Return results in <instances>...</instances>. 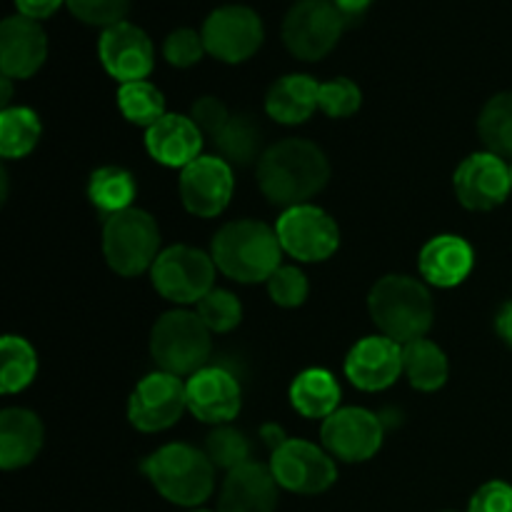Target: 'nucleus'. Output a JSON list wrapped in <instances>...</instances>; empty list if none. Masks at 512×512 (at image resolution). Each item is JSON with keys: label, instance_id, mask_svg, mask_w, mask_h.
Here are the masks:
<instances>
[{"label": "nucleus", "instance_id": "obj_1", "mask_svg": "<svg viewBox=\"0 0 512 512\" xmlns=\"http://www.w3.org/2000/svg\"><path fill=\"white\" fill-rule=\"evenodd\" d=\"M330 165L310 140L288 138L270 145L258 160V185L265 198L285 210L305 205L328 185Z\"/></svg>", "mask_w": 512, "mask_h": 512}, {"label": "nucleus", "instance_id": "obj_2", "mask_svg": "<svg viewBox=\"0 0 512 512\" xmlns=\"http://www.w3.org/2000/svg\"><path fill=\"white\" fill-rule=\"evenodd\" d=\"M368 308L380 333L403 345L425 338L435 315L430 290L410 275L380 278L370 290Z\"/></svg>", "mask_w": 512, "mask_h": 512}, {"label": "nucleus", "instance_id": "obj_3", "mask_svg": "<svg viewBox=\"0 0 512 512\" xmlns=\"http://www.w3.org/2000/svg\"><path fill=\"white\" fill-rule=\"evenodd\" d=\"M278 233L260 220H233L213 238L215 268L238 283H268L280 268Z\"/></svg>", "mask_w": 512, "mask_h": 512}, {"label": "nucleus", "instance_id": "obj_4", "mask_svg": "<svg viewBox=\"0 0 512 512\" xmlns=\"http://www.w3.org/2000/svg\"><path fill=\"white\" fill-rule=\"evenodd\" d=\"M140 468L165 500L183 508L203 505L213 495L215 465L193 445H163L153 455H148Z\"/></svg>", "mask_w": 512, "mask_h": 512}, {"label": "nucleus", "instance_id": "obj_5", "mask_svg": "<svg viewBox=\"0 0 512 512\" xmlns=\"http://www.w3.org/2000/svg\"><path fill=\"white\" fill-rule=\"evenodd\" d=\"M210 340L208 325L200 320L198 313L190 310H170L150 333V353L160 365V370L170 375H195L205 368L210 358Z\"/></svg>", "mask_w": 512, "mask_h": 512}, {"label": "nucleus", "instance_id": "obj_6", "mask_svg": "<svg viewBox=\"0 0 512 512\" xmlns=\"http://www.w3.org/2000/svg\"><path fill=\"white\" fill-rule=\"evenodd\" d=\"M160 250V230L148 210L128 208L105 218L103 255L123 278H135L153 268Z\"/></svg>", "mask_w": 512, "mask_h": 512}, {"label": "nucleus", "instance_id": "obj_7", "mask_svg": "<svg viewBox=\"0 0 512 512\" xmlns=\"http://www.w3.org/2000/svg\"><path fill=\"white\" fill-rule=\"evenodd\" d=\"M345 28V15L333 0H300L283 20L285 48L305 63L325 58L338 45Z\"/></svg>", "mask_w": 512, "mask_h": 512}, {"label": "nucleus", "instance_id": "obj_8", "mask_svg": "<svg viewBox=\"0 0 512 512\" xmlns=\"http://www.w3.org/2000/svg\"><path fill=\"white\" fill-rule=\"evenodd\" d=\"M150 280L170 303H200L213 290L215 260L190 245H173L158 255Z\"/></svg>", "mask_w": 512, "mask_h": 512}, {"label": "nucleus", "instance_id": "obj_9", "mask_svg": "<svg viewBox=\"0 0 512 512\" xmlns=\"http://www.w3.org/2000/svg\"><path fill=\"white\" fill-rule=\"evenodd\" d=\"M270 470L280 488L300 495L325 493L338 478L333 458L318 445L300 438H285L270 458Z\"/></svg>", "mask_w": 512, "mask_h": 512}, {"label": "nucleus", "instance_id": "obj_10", "mask_svg": "<svg viewBox=\"0 0 512 512\" xmlns=\"http://www.w3.org/2000/svg\"><path fill=\"white\" fill-rule=\"evenodd\" d=\"M275 233L285 253L303 263L328 260L340 245L338 223L323 208L308 203L285 210L278 218Z\"/></svg>", "mask_w": 512, "mask_h": 512}, {"label": "nucleus", "instance_id": "obj_11", "mask_svg": "<svg viewBox=\"0 0 512 512\" xmlns=\"http://www.w3.org/2000/svg\"><path fill=\"white\" fill-rule=\"evenodd\" d=\"M203 43L223 63H243L263 45V20L248 5H223L203 23Z\"/></svg>", "mask_w": 512, "mask_h": 512}, {"label": "nucleus", "instance_id": "obj_12", "mask_svg": "<svg viewBox=\"0 0 512 512\" xmlns=\"http://www.w3.org/2000/svg\"><path fill=\"white\" fill-rule=\"evenodd\" d=\"M188 408V393L185 383L178 375H170L165 370L150 373L135 385L128 403V418L133 428L140 433H160L168 430L183 418Z\"/></svg>", "mask_w": 512, "mask_h": 512}, {"label": "nucleus", "instance_id": "obj_13", "mask_svg": "<svg viewBox=\"0 0 512 512\" xmlns=\"http://www.w3.org/2000/svg\"><path fill=\"white\" fill-rule=\"evenodd\" d=\"M325 450L343 463H365L383 445V423L365 408H340L320 428Z\"/></svg>", "mask_w": 512, "mask_h": 512}, {"label": "nucleus", "instance_id": "obj_14", "mask_svg": "<svg viewBox=\"0 0 512 512\" xmlns=\"http://www.w3.org/2000/svg\"><path fill=\"white\" fill-rule=\"evenodd\" d=\"M233 165L220 155H200L180 175V200L185 210L198 218H215L233 198Z\"/></svg>", "mask_w": 512, "mask_h": 512}, {"label": "nucleus", "instance_id": "obj_15", "mask_svg": "<svg viewBox=\"0 0 512 512\" xmlns=\"http://www.w3.org/2000/svg\"><path fill=\"white\" fill-rule=\"evenodd\" d=\"M98 55L108 75L120 80V85L145 80L155 65L153 40L143 28L128 20L103 30L98 40Z\"/></svg>", "mask_w": 512, "mask_h": 512}, {"label": "nucleus", "instance_id": "obj_16", "mask_svg": "<svg viewBox=\"0 0 512 512\" xmlns=\"http://www.w3.org/2000/svg\"><path fill=\"white\" fill-rule=\"evenodd\" d=\"M455 195L468 210H493L508 200L510 168L493 153H475L458 165L453 178Z\"/></svg>", "mask_w": 512, "mask_h": 512}, {"label": "nucleus", "instance_id": "obj_17", "mask_svg": "<svg viewBox=\"0 0 512 512\" xmlns=\"http://www.w3.org/2000/svg\"><path fill=\"white\" fill-rule=\"evenodd\" d=\"M403 373V348L400 343L380 335H370L355 343L345 358V375L355 388L378 393L390 388Z\"/></svg>", "mask_w": 512, "mask_h": 512}, {"label": "nucleus", "instance_id": "obj_18", "mask_svg": "<svg viewBox=\"0 0 512 512\" xmlns=\"http://www.w3.org/2000/svg\"><path fill=\"white\" fill-rule=\"evenodd\" d=\"M185 393H188L190 413L210 425L230 423L243 405L238 380L223 368H203L190 375Z\"/></svg>", "mask_w": 512, "mask_h": 512}, {"label": "nucleus", "instance_id": "obj_19", "mask_svg": "<svg viewBox=\"0 0 512 512\" xmlns=\"http://www.w3.org/2000/svg\"><path fill=\"white\" fill-rule=\"evenodd\" d=\"M48 58V38L38 20L13 15L0 23V70L8 78H30Z\"/></svg>", "mask_w": 512, "mask_h": 512}, {"label": "nucleus", "instance_id": "obj_20", "mask_svg": "<svg viewBox=\"0 0 512 512\" xmlns=\"http://www.w3.org/2000/svg\"><path fill=\"white\" fill-rule=\"evenodd\" d=\"M278 480L270 465L248 460L230 470L218 498V512H275Z\"/></svg>", "mask_w": 512, "mask_h": 512}, {"label": "nucleus", "instance_id": "obj_21", "mask_svg": "<svg viewBox=\"0 0 512 512\" xmlns=\"http://www.w3.org/2000/svg\"><path fill=\"white\" fill-rule=\"evenodd\" d=\"M145 148H148L150 158L158 160L160 165H168V168H188L190 163H195L200 158L203 133L193 123V118L165 113L145 133Z\"/></svg>", "mask_w": 512, "mask_h": 512}, {"label": "nucleus", "instance_id": "obj_22", "mask_svg": "<svg viewBox=\"0 0 512 512\" xmlns=\"http://www.w3.org/2000/svg\"><path fill=\"white\" fill-rule=\"evenodd\" d=\"M420 275L435 288H455L473 273L475 255L460 235H438L420 250Z\"/></svg>", "mask_w": 512, "mask_h": 512}, {"label": "nucleus", "instance_id": "obj_23", "mask_svg": "<svg viewBox=\"0 0 512 512\" xmlns=\"http://www.w3.org/2000/svg\"><path fill=\"white\" fill-rule=\"evenodd\" d=\"M43 448V423L25 408L0 413V468L15 470L33 463Z\"/></svg>", "mask_w": 512, "mask_h": 512}, {"label": "nucleus", "instance_id": "obj_24", "mask_svg": "<svg viewBox=\"0 0 512 512\" xmlns=\"http://www.w3.org/2000/svg\"><path fill=\"white\" fill-rule=\"evenodd\" d=\"M320 83L310 75H285L270 85L265 95V110L275 123L300 125L320 108Z\"/></svg>", "mask_w": 512, "mask_h": 512}, {"label": "nucleus", "instance_id": "obj_25", "mask_svg": "<svg viewBox=\"0 0 512 512\" xmlns=\"http://www.w3.org/2000/svg\"><path fill=\"white\" fill-rule=\"evenodd\" d=\"M340 398H343V390L338 380L323 368L303 370L290 385V403L310 420L330 418L335 410H340Z\"/></svg>", "mask_w": 512, "mask_h": 512}, {"label": "nucleus", "instance_id": "obj_26", "mask_svg": "<svg viewBox=\"0 0 512 512\" xmlns=\"http://www.w3.org/2000/svg\"><path fill=\"white\" fill-rule=\"evenodd\" d=\"M403 373L408 375L410 385L423 393H435L448 383V358L433 340L420 338L403 348Z\"/></svg>", "mask_w": 512, "mask_h": 512}, {"label": "nucleus", "instance_id": "obj_27", "mask_svg": "<svg viewBox=\"0 0 512 512\" xmlns=\"http://www.w3.org/2000/svg\"><path fill=\"white\" fill-rule=\"evenodd\" d=\"M135 193H138L135 178L125 168H118V165H105V168H98L90 175V203H93L100 213L108 215V218L110 215L133 208Z\"/></svg>", "mask_w": 512, "mask_h": 512}, {"label": "nucleus", "instance_id": "obj_28", "mask_svg": "<svg viewBox=\"0 0 512 512\" xmlns=\"http://www.w3.org/2000/svg\"><path fill=\"white\" fill-rule=\"evenodd\" d=\"M260 143L263 135L250 115H230L225 128L213 138L215 150L228 165H250L258 160Z\"/></svg>", "mask_w": 512, "mask_h": 512}, {"label": "nucleus", "instance_id": "obj_29", "mask_svg": "<svg viewBox=\"0 0 512 512\" xmlns=\"http://www.w3.org/2000/svg\"><path fill=\"white\" fill-rule=\"evenodd\" d=\"M38 373V355L20 335H5L0 343V390L5 395L20 393Z\"/></svg>", "mask_w": 512, "mask_h": 512}, {"label": "nucleus", "instance_id": "obj_30", "mask_svg": "<svg viewBox=\"0 0 512 512\" xmlns=\"http://www.w3.org/2000/svg\"><path fill=\"white\" fill-rule=\"evenodd\" d=\"M43 125L35 110L5 108L0 113V155L8 160L25 158L38 145Z\"/></svg>", "mask_w": 512, "mask_h": 512}, {"label": "nucleus", "instance_id": "obj_31", "mask_svg": "<svg viewBox=\"0 0 512 512\" xmlns=\"http://www.w3.org/2000/svg\"><path fill=\"white\" fill-rule=\"evenodd\" d=\"M478 133L488 153L512 158V93H498L485 103L478 118Z\"/></svg>", "mask_w": 512, "mask_h": 512}, {"label": "nucleus", "instance_id": "obj_32", "mask_svg": "<svg viewBox=\"0 0 512 512\" xmlns=\"http://www.w3.org/2000/svg\"><path fill=\"white\" fill-rule=\"evenodd\" d=\"M118 108L133 125L153 128L165 115V98L148 80L123 83L118 90Z\"/></svg>", "mask_w": 512, "mask_h": 512}, {"label": "nucleus", "instance_id": "obj_33", "mask_svg": "<svg viewBox=\"0 0 512 512\" xmlns=\"http://www.w3.org/2000/svg\"><path fill=\"white\" fill-rule=\"evenodd\" d=\"M205 455L210 458V463L215 468L223 470H235L243 463H248L250 458V445L240 430L230 428V425H218L213 433L205 440Z\"/></svg>", "mask_w": 512, "mask_h": 512}, {"label": "nucleus", "instance_id": "obj_34", "mask_svg": "<svg viewBox=\"0 0 512 512\" xmlns=\"http://www.w3.org/2000/svg\"><path fill=\"white\" fill-rule=\"evenodd\" d=\"M195 313L208 325L210 333H230L243 320V305H240V300L230 290L213 288L200 300Z\"/></svg>", "mask_w": 512, "mask_h": 512}, {"label": "nucleus", "instance_id": "obj_35", "mask_svg": "<svg viewBox=\"0 0 512 512\" xmlns=\"http://www.w3.org/2000/svg\"><path fill=\"white\" fill-rule=\"evenodd\" d=\"M320 110L330 118H350L363 105V93L350 78H335L320 83Z\"/></svg>", "mask_w": 512, "mask_h": 512}, {"label": "nucleus", "instance_id": "obj_36", "mask_svg": "<svg viewBox=\"0 0 512 512\" xmlns=\"http://www.w3.org/2000/svg\"><path fill=\"white\" fill-rule=\"evenodd\" d=\"M268 293L280 308H298L308 300L310 285L303 270L293 268V265H280L268 278Z\"/></svg>", "mask_w": 512, "mask_h": 512}, {"label": "nucleus", "instance_id": "obj_37", "mask_svg": "<svg viewBox=\"0 0 512 512\" xmlns=\"http://www.w3.org/2000/svg\"><path fill=\"white\" fill-rule=\"evenodd\" d=\"M70 13L88 25L110 28V25L123 23L128 15L130 0H65Z\"/></svg>", "mask_w": 512, "mask_h": 512}, {"label": "nucleus", "instance_id": "obj_38", "mask_svg": "<svg viewBox=\"0 0 512 512\" xmlns=\"http://www.w3.org/2000/svg\"><path fill=\"white\" fill-rule=\"evenodd\" d=\"M203 53H208L203 43V33H195L193 28H178L165 38L163 55L175 68H190V65L203 58Z\"/></svg>", "mask_w": 512, "mask_h": 512}, {"label": "nucleus", "instance_id": "obj_39", "mask_svg": "<svg viewBox=\"0 0 512 512\" xmlns=\"http://www.w3.org/2000/svg\"><path fill=\"white\" fill-rule=\"evenodd\" d=\"M190 118H193V123L200 128V133L208 135V138H215L230 120V110L228 105L220 98H215V95H203V98H198L193 103Z\"/></svg>", "mask_w": 512, "mask_h": 512}, {"label": "nucleus", "instance_id": "obj_40", "mask_svg": "<svg viewBox=\"0 0 512 512\" xmlns=\"http://www.w3.org/2000/svg\"><path fill=\"white\" fill-rule=\"evenodd\" d=\"M468 512H512V485L490 480L470 500Z\"/></svg>", "mask_w": 512, "mask_h": 512}, {"label": "nucleus", "instance_id": "obj_41", "mask_svg": "<svg viewBox=\"0 0 512 512\" xmlns=\"http://www.w3.org/2000/svg\"><path fill=\"white\" fill-rule=\"evenodd\" d=\"M63 3L65 0H15V8H18V15H23V18L43 20L50 18Z\"/></svg>", "mask_w": 512, "mask_h": 512}, {"label": "nucleus", "instance_id": "obj_42", "mask_svg": "<svg viewBox=\"0 0 512 512\" xmlns=\"http://www.w3.org/2000/svg\"><path fill=\"white\" fill-rule=\"evenodd\" d=\"M495 330H498V335L503 338V343H508L512 348V300L500 308L498 318H495Z\"/></svg>", "mask_w": 512, "mask_h": 512}, {"label": "nucleus", "instance_id": "obj_43", "mask_svg": "<svg viewBox=\"0 0 512 512\" xmlns=\"http://www.w3.org/2000/svg\"><path fill=\"white\" fill-rule=\"evenodd\" d=\"M333 3L343 15H360L370 8L373 0H333Z\"/></svg>", "mask_w": 512, "mask_h": 512}, {"label": "nucleus", "instance_id": "obj_44", "mask_svg": "<svg viewBox=\"0 0 512 512\" xmlns=\"http://www.w3.org/2000/svg\"><path fill=\"white\" fill-rule=\"evenodd\" d=\"M10 80L13 78H8V75H3V78H0V90H3V93H0V103H3V110L8 108V103H10Z\"/></svg>", "mask_w": 512, "mask_h": 512}, {"label": "nucleus", "instance_id": "obj_45", "mask_svg": "<svg viewBox=\"0 0 512 512\" xmlns=\"http://www.w3.org/2000/svg\"><path fill=\"white\" fill-rule=\"evenodd\" d=\"M510 180H512V165H510Z\"/></svg>", "mask_w": 512, "mask_h": 512}, {"label": "nucleus", "instance_id": "obj_46", "mask_svg": "<svg viewBox=\"0 0 512 512\" xmlns=\"http://www.w3.org/2000/svg\"><path fill=\"white\" fill-rule=\"evenodd\" d=\"M193 512H208V510H193Z\"/></svg>", "mask_w": 512, "mask_h": 512}]
</instances>
